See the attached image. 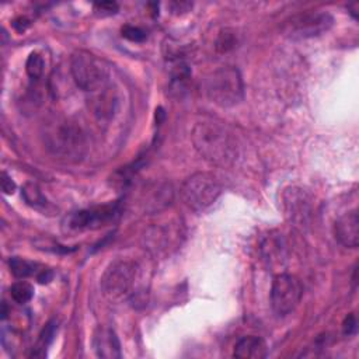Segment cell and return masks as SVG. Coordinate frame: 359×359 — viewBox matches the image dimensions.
Here are the masks:
<instances>
[{"mask_svg":"<svg viewBox=\"0 0 359 359\" xmlns=\"http://www.w3.org/2000/svg\"><path fill=\"white\" fill-rule=\"evenodd\" d=\"M0 184H1V191H3L6 195L14 194V191H15V182L13 181V178H11L6 171H1Z\"/></svg>","mask_w":359,"mask_h":359,"instance_id":"22","label":"cell"},{"mask_svg":"<svg viewBox=\"0 0 359 359\" xmlns=\"http://www.w3.org/2000/svg\"><path fill=\"white\" fill-rule=\"evenodd\" d=\"M8 266H10L11 273H13L14 276H17V278H21V279L28 278V276H31V275H34V273L38 275V272L41 271V269H36V268H38L36 264L29 262V261L22 259V258H18V257L10 258Z\"/></svg>","mask_w":359,"mask_h":359,"instance_id":"14","label":"cell"},{"mask_svg":"<svg viewBox=\"0 0 359 359\" xmlns=\"http://www.w3.org/2000/svg\"><path fill=\"white\" fill-rule=\"evenodd\" d=\"M268 355L266 342L258 335L240 338L233 349V356L238 359H264Z\"/></svg>","mask_w":359,"mask_h":359,"instance_id":"12","label":"cell"},{"mask_svg":"<svg viewBox=\"0 0 359 359\" xmlns=\"http://www.w3.org/2000/svg\"><path fill=\"white\" fill-rule=\"evenodd\" d=\"M55 331H56V323L55 321H50L49 324H46V327L39 334V338L36 341L35 348L32 349V356H43L45 355L46 348L49 346V344L53 339Z\"/></svg>","mask_w":359,"mask_h":359,"instance_id":"18","label":"cell"},{"mask_svg":"<svg viewBox=\"0 0 359 359\" xmlns=\"http://www.w3.org/2000/svg\"><path fill=\"white\" fill-rule=\"evenodd\" d=\"M10 294L13 297V300L18 304L28 303L34 296V286L25 280H18L11 285Z\"/></svg>","mask_w":359,"mask_h":359,"instance_id":"17","label":"cell"},{"mask_svg":"<svg viewBox=\"0 0 359 359\" xmlns=\"http://www.w3.org/2000/svg\"><path fill=\"white\" fill-rule=\"evenodd\" d=\"M137 280V266L128 259H116L104 271L100 286L104 297L112 303L122 302L133 294Z\"/></svg>","mask_w":359,"mask_h":359,"instance_id":"5","label":"cell"},{"mask_svg":"<svg viewBox=\"0 0 359 359\" xmlns=\"http://www.w3.org/2000/svg\"><path fill=\"white\" fill-rule=\"evenodd\" d=\"M334 236L339 244L348 248H356L359 244V215L358 209L339 216L334 224Z\"/></svg>","mask_w":359,"mask_h":359,"instance_id":"10","label":"cell"},{"mask_svg":"<svg viewBox=\"0 0 359 359\" xmlns=\"http://www.w3.org/2000/svg\"><path fill=\"white\" fill-rule=\"evenodd\" d=\"M70 73L79 88L97 93L105 88L109 80L108 65L88 50H76L70 57Z\"/></svg>","mask_w":359,"mask_h":359,"instance_id":"4","label":"cell"},{"mask_svg":"<svg viewBox=\"0 0 359 359\" xmlns=\"http://www.w3.org/2000/svg\"><path fill=\"white\" fill-rule=\"evenodd\" d=\"M303 296V285L300 279L292 273H278L271 286V306L275 314L283 317L292 313L300 303Z\"/></svg>","mask_w":359,"mask_h":359,"instance_id":"8","label":"cell"},{"mask_svg":"<svg viewBox=\"0 0 359 359\" xmlns=\"http://www.w3.org/2000/svg\"><path fill=\"white\" fill-rule=\"evenodd\" d=\"M118 11V4L115 1H101L94 4V13L100 17H108Z\"/></svg>","mask_w":359,"mask_h":359,"instance_id":"21","label":"cell"},{"mask_svg":"<svg viewBox=\"0 0 359 359\" xmlns=\"http://www.w3.org/2000/svg\"><path fill=\"white\" fill-rule=\"evenodd\" d=\"M118 215H119L118 203L93 206V208H87V209L72 213L67 219V226L69 229L76 231L95 230L114 222Z\"/></svg>","mask_w":359,"mask_h":359,"instance_id":"9","label":"cell"},{"mask_svg":"<svg viewBox=\"0 0 359 359\" xmlns=\"http://www.w3.org/2000/svg\"><path fill=\"white\" fill-rule=\"evenodd\" d=\"M43 66L45 65H43L42 56L38 52H32V53H29V56L25 62V72L31 79L38 80L43 73Z\"/></svg>","mask_w":359,"mask_h":359,"instance_id":"19","label":"cell"},{"mask_svg":"<svg viewBox=\"0 0 359 359\" xmlns=\"http://www.w3.org/2000/svg\"><path fill=\"white\" fill-rule=\"evenodd\" d=\"M122 36L132 41V42H142V41L146 39V32L139 27L125 25L122 28Z\"/></svg>","mask_w":359,"mask_h":359,"instance_id":"20","label":"cell"},{"mask_svg":"<svg viewBox=\"0 0 359 359\" xmlns=\"http://www.w3.org/2000/svg\"><path fill=\"white\" fill-rule=\"evenodd\" d=\"M42 137L45 147L57 158L79 161L87 150L81 128L69 118L52 116L43 122Z\"/></svg>","mask_w":359,"mask_h":359,"instance_id":"2","label":"cell"},{"mask_svg":"<svg viewBox=\"0 0 359 359\" xmlns=\"http://www.w3.org/2000/svg\"><path fill=\"white\" fill-rule=\"evenodd\" d=\"M342 328H344V334H346V335H351L356 331V318L353 314L346 316V318L342 324Z\"/></svg>","mask_w":359,"mask_h":359,"instance_id":"23","label":"cell"},{"mask_svg":"<svg viewBox=\"0 0 359 359\" xmlns=\"http://www.w3.org/2000/svg\"><path fill=\"white\" fill-rule=\"evenodd\" d=\"M334 24V17L327 11L307 10L286 18L282 24V32L293 41L310 39L325 34Z\"/></svg>","mask_w":359,"mask_h":359,"instance_id":"7","label":"cell"},{"mask_svg":"<svg viewBox=\"0 0 359 359\" xmlns=\"http://www.w3.org/2000/svg\"><path fill=\"white\" fill-rule=\"evenodd\" d=\"M238 43V34L236 32V29L231 28H223L220 29V32L217 34L216 38V50L220 53H226L231 49H234Z\"/></svg>","mask_w":359,"mask_h":359,"instance_id":"15","label":"cell"},{"mask_svg":"<svg viewBox=\"0 0 359 359\" xmlns=\"http://www.w3.org/2000/svg\"><path fill=\"white\" fill-rule=\"evenodd\" d=\"M220 192V182L213 174L206 171H199L189 175L182 182L180 189L184 203L195 212L209 208L219 198Z\"/></svg>","mask_w":359,"mask_h":359,"instance_id":"6","label":"cell"},{"mask_svg":"<svg viewBox=\"0 0 359 359\" xmlns=\"http://www.w3.org/2000/svg\"><path fill=\"white\" fill-rule=\"evenodd\" d=\"M195 150L210 164L231 165L238 156V143L224 125L215 121L195 123L191 135Z\"/></svg>","mask_w":359,"mask_h":359,"instance_id":"1","label":"cell"},{"mask_svg":"<svg viewBox=\"0 0 359 359\" xmlns=\"http://www.w3.org/2000/svg\"><path fill=\"white\" fill-rule=\"evenodd\" d=\"M21 195L24 198V201L31 205L32 208H41L46 205V199L41 191V188L35 184V182H27L22 187Z\"/></svg>","mask_w":359,"mask_h":359,"instance_id":"16","label":"cell"},{"mask_svg":"<svg viewBox=\"0 0 359 359\" xmlns=\"http://www.w3.org/2000/svg\"><path fill=\"white\" fill-rule=\"evenodd\" d=\"M285 243L282 241V238L271 234L269 237H266V240L262 243V254L265 257V259L271 264L273 262H280L282 258H285Z\"/></svg>","mask_w":359,"mask_h":359,"instance_id":"13","label":"cell"},{"mask_svg":"<svg viewBox=\"0 0 359 359\" xmlns=\"http://www.w3.org/2000/svg\"><path fill=\"white\" fill-rule=\"evenodd\" d=\"M93 346L95 355L104 359L121 358V344L114 330L107 327H98L93 337Z\"/></svg>","mask_w":359,"mask_h":359,"instance_id":"11","label":"cell"},{"mask_svg":"<svg viewBox=\"0 0 359 359\" xmlns=\"http://www.w3.org/2000/svg\"><path fill=\"white\" fill-rule=\"evenodd\" d=\"M205 94L216 105L229 108L237 105L244 97L241 73L234 66H222L205 79Z\"/></svg>","mask_w":359,"mask_h":359,"instance_id":"3","label":"cell"}]
</instances>
